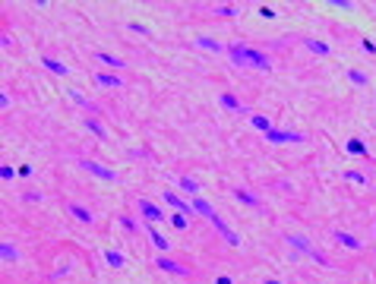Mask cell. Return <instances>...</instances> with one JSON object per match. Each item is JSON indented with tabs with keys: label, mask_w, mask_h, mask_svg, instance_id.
Returning a JSON list of instances; mask_svg holds the SVG:
<instances>
[{
	"label": "cell",
	"mask_w": 376,
	"mask_h": 284,
	"mask_svg": "<svg viewBox=\"0 0 376 284\" xmlns=\"http://www.w3.org/2000/svg\"><path fill=\"white\" fill-rule=\"evenodd\" d=\"M0 177H4V180H13V177H16V171L10 168V164H4V168H0Z\"/></svg>",
	"instance_id": "cell-31"
},
{
	"label": "cell",
	"mask_w": 376,
	"mask_h": 284,
	"mask_svg": "<svg viewBox=\"0 0 376 284\" xmlns=\"http://www.w3.org/2000/svg\"><path fill=\"white\" fill-rule=\"evenodd\" d=\"M22 199H26V202H38V199H41V193H26Z\"/></svg>",
	"instance_id": "cell-35"
},
{
	"label": "cell",
	"mask_w": 376,
	"mask_h": 284,
	"mask_svg": "<svg viewBox=\"0 0 376 284\" xmlns=\"http://www.w3.org/2000/svg\"><path fill=\"white\" fill-rule=\"evenodd\" d=\"M250 123H253V129H260V133H269V129H272V120H269L266 114H253Z\"/></svg>",
	"instance_id": "cell-21"
},
{
	"label": "cell",
	"mask_w": 376,
	"mask_h": 284,
	"mask_svg": "<svg viewBox=\"0 0 376 284\" xmlns=\"http://www.w3.org/2000/svg\"><path fill=\"white\" fill-rule=\"evenodd\" d=\"M266 139L272 142V146H278V142H303L307 136H303V133H294V129H269Z\"/></svg>",
	"instance_id": "cell-5"
},
{
	"label": "cell",
	"mask_w": 376,
	"mask_h": 284,
	"mask_svg": "<svg viewBox=\"0 0 376 284\" xmlns=\"http://www.w3.org/2000/svg\"><path fill=\"white\" fill-rule=\"evenodd\" d=\"M177 186L183 189V193H190V196L199 193V180H193V177H177Z\"/></svg>",
	"instance_id": "cell-22"
},
{
	"label": "cell",
	"mask_w": 376,
	"mask_h": 284,
	"mask_svg": "<svg viewBox=\"0 0 376 284\" xmlns=\"http://www.w3.org/2000/svg\"><path fill=\"white\" fill-rule=\"evenodd\" d=\"M95 57H98V60L101 63H108V66H114V69H123L127 63L120 60V57H114V54H108V51H95Z\"/></svg>",
	"instance_id": "cell-19"
},
{
	"label": "cell",
	"mask_w": 376,
	"mask_h": 284,
	"mask_svg": "<svg viewBox=\"0 0 376 284\" xmlns=\"http://www.w3.org/2000/svg\"><path fill=\"white\" fill-rule=\"evenodd\" d=\"M104 262H108L111 268H123L127 259H123V253H117V250H104Z\"/></svg>",
	"instance_id": "cell-18"
},
{
	"label": "cell",
	"mask_w": 376,
	"mask_h": 284,
	"mask_svg": "<svg viewBox=\"0 0 376 284\" xmlns=\"http://www.w3.org/2000/svg\"><path fill=\"white\" fill-rule=\"evenodd\" d=\"M70 98H73L76 104H82V108H86V111H89L92 117H95V114H98V104H92V101H89V98H86V95H82V92H76V89H70Z\"/></svg>",
	"instance_id": "cell-14"
},
{
	"label": "cell",
	"mask_w": 376,
	"mask_h": 284,
	"mask_svg": "<svg viewBox=\"0 0 376 284\" xmlns=\"http://www.w3.org/2000/svg\"><path fill=\"white\" fill-rule=\"evenodd\" d=\"M212 224H215V231H218L221 237H225V240H228L231 246H237V243H240V237H237V234H234V231L228 228V224H225V218H221V215H215V218H212Z\"/></svg>",
	"instance_id": "cell-9"
},
{
	"label": "cell",
	"mask_w": 376,
	"mask_h": 284,
	"mask_svg": "<svg viewBox=\"0 0 376 284\" xmlns=\"http://www.w3.org/2000/svg\"><path fill=\"white\" fill-rule=\"evenodd\" d=\"M345 177H348V180H354V183H367V177H363L360 171H345Z\"/></svg>",
	"instance_id": "cell-30"
},
{
	"label": "cell",
	"mask_w": 376,
	"mask_h": 284,
	"mask_svg": "<svg viewBox=\"0 0 376 284\" xmlns=\"http://www.w3.org/2000/svg\"><path fill=\"white\" fill-rule=\"evenodd\" d=\"M41 66H44V69H51V73H57V76H67V73H70L67 63L54 60V57H41Z\"/></svg>",
	"instance_id": "cell-16"
},
{
	"label": "cell",
	"mask_w": 376,
	"mask_h": 284,
	"mask_svg": "<svg viewBox=\"0 0 376 284\" xmlns=\"http://www.w3.org/2000/svg\"><path fill=\"white\" fill-rule=\"evenodd\" d=\"M348 152L351 155H367V146H363L360 139H348Z\"/></svg>",
	"instance_id": "cell-26"
},
{
	"label": "cell",
	"mask_w": 376,
	"mask_h": 284,
	"mask_svg": "<svg viewBox=\"0 0 376 284\" xmlns=\"http://www.w3.org/2000/svg\"><path fill=\"white\" fill-rule=\"evenodd\" d=\"M95 82H98V86H104V89H120V86H123L120 76H108V73H95Z\"/></svg>",
	"instance_id": "cell-17"
},
{
	"label": "cell",
	"mask_w": 376,
	"mask_h": 284,
	"mask_svg": "<svg viewBox=\"0 0 376 284\" xmlns=\"http://www.w3.org/2000/svg\"><path fill=\"white\" fill-rule=\"evenodd\" d=\"M196 47H203V51H228L221 41H215V38H209V35H199L196 38Z\"/></svg>",
	"instance_id": "cell-15"
},
{
	"label": "cell",
	"mask_w": 376,
	"mask_h": 284,
	"mask_svg": "<svg viewBox=\"0 0 376 284\" xmlns=\"http://www.w3.org/2000/svg\"><path fill=\"white\" fill-rule=\"evenodd\" d=\"M155 265H158L161 271H168V275H174V278H186V275H190V268L180 265V262H174V259H168V256H158Z\"/></svg>",
	"instance_id": "cell-4"
},
{
	"label": "cell",
	"mask_w": 376,
	"mask_h": 284,
	"mask_svg": "<svg viewBox=\"0 0 376 284\" xmlns=\"http://www.w3.org/2000/svg\"><path fill=\"white\" fill-rule=\"evenodd\" d=\"M0 256H4V262H16V259H19L13 243H0Z\"/></svg>",
	"instance_id": "cell-24"
},
{
	"label": "cell",
	"mask_w": 376,
	"mask_h": 284,
	"mask_svg": "<svg viewBox=\"0 0 376 284\" xmlns=\"http://www.w3.org/2000/svg\"><path fill=\"white\" fill-rule=\"evenodd\" d=\"M285 240H288V246H297V250H300L303 256H313V259H316V262H320V265H326V268L332 265V259H329V256H323V253H320V250H316V246H313V243L307 240V237H300V234H288Z\"/></svg>",
	"instance_id": "cell-2"
},
{
	"label": "cell",
	"mask_w": 376,
	"mask_h": 284,
	"mask_svg": "<svg viewBox=\"0 0 376 284\" xmlns=\"http://www.w3.org/2000/svg\"><path fill=\"white\" fill-rule=\"evenodd\" d=\"M266 284H281V281H266Z\"/></svg>",
	"instance_id": "cell-37"
},
{
	"label": "cell",
	"mask_w": 376,
	"mask_h": 284,
	"mask_svg": "<svg viewBox=\"0 0 376 284\" xmlns=\"http://www.w3.org/2000/svg\"><path fill=\"white\" fill-rule=\"evenodd\" d=\"M307 47H310L313 54H320V57H329V54H332V47H329L326 41H313V38H310V41H307Z\"/></svg>",
	"instance_id": "cell-25"
},
{
	"label": "cell",
	"mask_w": 376,
	"mask_h": 284,
	"mask_svg": "<svg viewBox=\"0 0 376 284\" xmlns=\"http://www.w3.org/2000/svg\"><path fill=\"white\" fill-rule=\"evenodd\" d=\"M332 237H335V240H338V243H342V246H348V250H363V243L357 240V237H351L348 231H335Z\"/></svg>",
	"instance_id": "cell-12"
},
{
	"label": "cell",
	"mask_w": 376,
	"mask_h": 284,
	"mask_svg": "<svg viewBox=\"0 0 376 284\" xmlns=\"http://www.w3.org/2000/svg\"><path fill=\"white\" fill-rule=\"evenodd\" d=\"M143 228L149 231L152 243H155V250H161V253H164V250H168V246H171V243H168V237H164V234H161V231H158V228H155V224H152V221H146Z\"/></svg>",
	"instance_id": "cell-10"
},
{
	"label": "cell",
	"mask_w": 376,
	"mask_h": 284,
	"mask_svg": "<svg viewBox=\"0 0 376 284\" xmlns=\"http://www.w3.org/2000/svg\"><path fill=\"white\" fill-rule=\"evenodd\" d=\"M120 224H123V228H127V231H130V234H133V231H136V228H139V224H136V221H133V218H127V215H123V218H120Z\"/></svg>",
	"instance_id": "cell-32"
},
{
	"label": "cell",
	"mask_w": 376,
	"mask_h": 284,
	"mask_svg": "<svg viewBox=\"0 0 376 284\" xmlns=\"http://www.w3.org/2000/svg\"><path fill=\"white\" fill-rule=\"evenodd\" d=\"M130 32H136V35H149V29H146V26H136V22H130Z\"/></svg>",
	"instance_id": "cell-33"
},
{
	"label": "cell",
	"mask_w": 376,
	"mask_h": 284,
	"mask_svg": "<svg viewBox=\"0 0 376 284\" xmlns=\"http://www.w3.org/2000/svg\"><path fill=\"white\" fill-rule=\"evenodd\" d=\"M136 205H139V211H143L146 221H152V224H155V221H164V211H161L155 202H149V199H136Z\"/></svg>",
	"instance_id": "cell-6"
},
{
	"label": "cell",
	"mask_w": 376,
	"mask_h": 284,
	"mask_svg": "<svg viewBox=\"0 0 376 284\" xmlns=\"http://www.w3.org/2000/svg\"><path fill=\"white\" fill-rule=\"evenodd\" d=\"M228 57L237 66H253V69H263V73H269L272 69V60L263 54V51H256V47H246V44H228Z\"/></svg>",
	"instance_id": "cell-1"
},
{
	"label": "cell",
	"mask_w": 376,
	"mask_h": 284,
	"mask_svg": "<svg viewBox=\"0 0 376 284\" xmlns=\"http://www.w3.org/2000/svg\"><path fill=\"white\" fill-rule=\"evenodd\" d=\"M234 199H240L243 205H253V208L260 205V199H256L253 193H246V189H240V186H234Z\"/></svg>",
	"instance_id": "cell-23"
},
{
	"label": "cell",
	"mask_w": 376,
	"mask_h": 284,
	"mask_svg": "<svg viewBox=\"0 0 376 284\" xmlns=\"http://www.w3.org/2000/svg\"><path fill=\"white\" fill-rule=\"evenodd\" d=\"M86 129H89V133H95L101 142H108V129L101 126V120H98V117H86Z\"/></svg>",
	"instance_id": "cell-13"
},
{
	"label": "cell",
	"mask_w": 376,
	"mask_h": 284,
	"mask_svg": "<svg viewBox=\"0 0 376 284\" xmlns=\"http://www.w3.org/2000/svg\"><path fill=\"white\" fill-rule=\"evenodd\" d=\"M193 208H196V211H199V215H203V218H209V221H212V218L218 215V211H215L212 205H209L206 199H193Z\"/></svg>",
	"instance_id": "cell-20"
},
{
	"label": "cell",
	"mask_w": 376,
	"mask_h": 284,
	"mask_svg": "<svg viewBox=\"0 0 376 284\" xmlns=\"http://www.w3.org/2000/svg\"><path fill=\"white\" fill-rule=\"evenodd\" d=\"M218 101H221V108H228V111H234V114H246V104L237 101V95H231V92H221Z\"/></svg>",
	"instance_id": "cell-7"
},
{
	"label": "cell",
	"mask_w": 376,
	"mask_h": 284,
	"mask_svg": "<svg viewBox=\"0 0 376 284\" xmlns=\"http://www.w3.org/2000/svg\"><path fill=\"white\" fill-rule=\"evenodd\" d=\"M67 208H70V215H73L76 221H82V224H92V221H95V215H92L86 205H79V202H67Z\"/></svg>",
	"instance_id": "cell-11"
},
{
	"label": "cell",
	"mask_w": 376,
	"mask_h": 284,
	"mask_svg": "<svg viewBox=\"0 0 376 284\" xmlns=\"http://www.w3.org/2000/svg\"><path fill=\"white\" fill-rule=\"evenodd\" d=\"M171 224H174V228H177V231H186V224H190V218H186V215H180V211H177V215L171 218Z\"/></svg>",
	"instance_id": "cell-29"
},
{
	"label": "cell",
	"mask_w": 376,
	"mask_h": 284,
	"mask_svg": "<svg viewBox=\"0 0 376 284\" xmlns=\"http://www.w3.org/2000/svg\"><path fill=\"white\" fill-rule=\"evenodd\" d=\"M161 199H164V202H168L171 208H177V211H180V215H186V218H190V215H193V208H190V202H186V199H180V196H174V193H161Z\"/></svg>",
	"instance_id": "cell-8"
},
{
	"label": "cell",
	"mask_w": 376,
	"mask_h": 284,
	"mask_svg": "<svg viewBox=\"0 0 376 284\" xmlns=\"http://www.w3.org/2000/svg\"><path fill=\"white\" fill-rule=\"evenodd\" d=\"M348 79L354 82V86H367V82H370L367 73H360V69H348Z\"/></svg>",
	"instance_id": "cell-27"
},
{
	"label": "cell",
	"mask_w": 376,
	"mask_h": 284,
	"mask_svg": "<svg viewBox=\"0 0 376 284\" xmlns=\"http://www.w3.org/2000/svg\"><path fill=\"white\" fill-rule=\"evenodd\" d=\"M79 168L82 171H89V174H95L98 177V180H117V174L114 171H108V168H104V164H98V161H89V158H79Z\"/></svg>",
	"instance_id": "cell-3"
},
{
	"label": "cell",
	"mask_w": 376,
	"mask_h": 284,
	"mask_svg": "<svg viewBox=\"0 0 376 284\" xmlns=\"http://www.w3.org/2000/svg\"><path fill=\"white\" fill-rule=\"evenodd\" d=\"M215 284H234V278H228V275H221V278H218Z\"/></svg>",
	"instance_id": "cell-36"
},
{
	"label": "cell",
	"mask_w": 376,
	"mask_h": 284,
	"mask_svg": "<svg viewBox=\"0 0 376 284\" xmlns=\"http://www.w3.org/2000/svg\"><path fill=\"white\" fill-rule=\"evenodd\" d=\"M360 47H363L367 54H376V44H373V41H360Z\"/></svg>",
	"instance_id": "cell-34"
},
{
	"label": "cell",
	"mask_w": 376,
	"mask_h": 284,
	"mask_svg": "<svg viewBox=\"0 0 376 284\" xmlns=\"http://www.w3.org/2000/svg\"><path fill=\"white\" fill-rule=\"evenodd\" d=\"M212 13L221 16V19H234V16H237V7H215Z\"/></svg>",
	"instance_id": "cell-28"
}]
</instances>
